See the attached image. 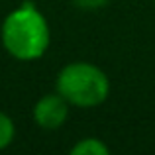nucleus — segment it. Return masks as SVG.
I'll return each mask as SVG.
<instances>
[{"mask_svg": "<svg viewBox=\"0 0 155 155\" xmlns=\"http://www.w3.org/2000/svg\"><path fill=\"white\" fill-rule=\"evenodd\" d=\"M0 38L6 51L18 61H35L43 57L51 41L49 24L31 2H24L4 18Z\"/></svg>", "mask_w": 155, "mask_h": 155, "instance_id": "nucleus-1", "label": "nucleus"}, {"mask_svg": "<svg viewBox=\"0 0 155 155\" xmlns=\"http://www.w3.org/2000/svg\"><path fill=\"white\" fill-rule=\"evenodd\" d=\"M108 145L98 137H84L71 147V155H108Z\"/></svg>", "mask_w": 155, "mask_h": 155, "instance_id": "nucleus-4", "label": "nucleus"}, {"mask_svg": "<svg viewBox=\"0 0 155 155\" xmlns=\"http://www.w3.org/2000/svg\"><path fill=\"white\" fill-rule=\"evenodd\" d=\"M55 87L69 104L94 108L108 98L110 81L100 67L87 61H75L59 71Z\"/></svg>", "mask_w": 155, "mask_h": 155, "instance_id": "nucleus-2", "label": "nucleus"}, {"mask_svg": "<svg viewBox=\"0 0 155 155\" xmlns=\"http://www.w3.org/2000/svg\"><path fill=\"white\" fill-rule=\"evenodd\" d=\"M73 4L83 10H96V8H102L108 4V0H73Z\"/></svg>", "mask_w": 155, "mask_h": 155, "instance_id": "nucleus-6", "label": "nucleus"}, {"mask_svg": "<svg viewBox=\"0 0 155 155\" xmlns=\"http://www.w3.org/2000/svg\"><path fill=\"white\" fill-rule=\"evenodd\" d=\"M14 136H16L14 122L10 120V116H6L4 112H0V151L6 149L8 145L12 143Z\"/></svg>", "mask_w": 155, "mask_h": 155, "instance_id": "nucleus-5", "label": "nucleus"}, {"mask_svg": "<svg viewBox=\"0 0 155 155\" xmlns=\"http://www.w3.org/2000/svg\"><path fill=\"white\" fill-rule=\"evenodd\" d=\"M69 116V102L59 94L51 92L38 100L34 106V120L43 130H57L65 124Z\"/></svg>", "mask_w": 155, "mask_h": 155, "instance_id": "nucleus-3", "label": "nucleus"}]
</instances>
